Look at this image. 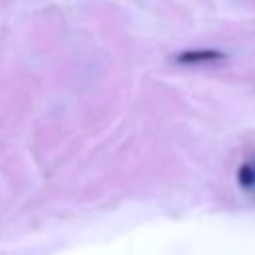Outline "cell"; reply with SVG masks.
I'll return each instance as SVG.
<instances>
[{
    "label": "cell",
    "instance_id": "6da1fadb",
    "mask_svg": "<svg viewBox=\"0 0 255 255\" xmlns=\"http://www.w3.org/2000/svg\"><path fill=\"white\" fill-rule=\"evenodd\" d=\"M231 175L241 195L247 197L249 201H255V141L247 143V147L239 151Z\"/></svg>",
    "mask_w": 255,
    "mask_h": 255
}]
</instances>
